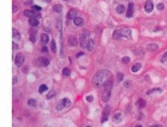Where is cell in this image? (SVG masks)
Masks as SVG:
<instances>
[{
	"label": "cell",
	"instance_id": "3957f363",
	"mask_svg": "<svg viewBox=\"0 0 167 127\" xmlns=\"http://www.w3.org/2000/svg\"><path fill=\"white\" fill-rule=\"evenodd\" d=\"M90 32L88 31H83V32L80 34V38H79V44H80L83 48H86L87 47V43H88V40H90Z\"/></svg>",
	"mask_w": 167,
	"mask_h": 127
},
{
	"label": "cell",
	"instance_id": "8d00e7d4",
	"mask_svg": "<svg viewBox=\"0 0 167 127\" xmlns=\"http://www.w3.org/2000/svg\"><path fill=\"white\" fill-rule=\"evenodd\" d=\"M158 10H164V4L163 3H159L158 4Z\"/></svg>",
	"mask_w": 167,
	"mask_h": 127
},
{
	"label": "cell",
	"instance_id": "9a60e30c",
	"mask_svg": "<svg viewBox=\"0 0 167 127\" xmlns=\"http://www.w3.org/2000/svg\"><path fill=\"white\" fill-rule=\"evenodd\" d=\"M29 40L32 42V43L36 42V31H35V29H32V31L29 32Z\"/></svg>",
	"mask_w": 167,
	"mask_h": 127
},
{
	"label": "cell",
	"instance_id": "83f0119b",
	"mask_svg": "<svg viewBox=\"0 0 167 127\" xmlns=\"http://www.w3.org/2000/svg\"><path fill=\"white\" fill-rule=\"evenodd\" d=\"M51 51L56 52V42H55V40H51Z\"/></svg>",
	"mask_w": 167,
	"mask_h": 127
},
{
	"label": "cell",
	"instance_id": "6da1fadb",
	"mask_svg": "<svg viewBox=\"0 0 167 127\" xmlns=\"http://www.w3.org/2000/svg\"><path fill=\"white\" fill-rule=\"evenodd\" d=\"M110 79V71L107 70H100L98 71L96 74L94 75V79H92V82L95 86H104V83Z\"/></svg>",
	"mask_w": 167,
	"mask_h": 127
},
{
	"label": "cell",
	"instance_id": "ffe728a7",
	"mask_svg": "<svg viewBox=\"0 0 167 127\" xmlns=\"http://www.w3.org/2000/svg\"><path fill=\"white\" fill-rule=\"evenodd\" d=\"M86 48L88 50V51H92V50H94V40H92V39H90V40H88V43H87V47H86Z\"/></svg>",
	"mask_w": 167,
	"mask_h": 127
},
{
	"label": "cell",
	"instance_id": "f1b7e54d",
	"mask_svg": "<svg viewBox=\"0 0 167 127\" xmlns=\"http://www.w3.org/2000/svg\"><path fill=\"white\" fill-rule=\"evenodd\" d=\"M154 92H162V90H161V88H153V90H148V91H147V94H148V95L154 94Z\"/></svg>",
	"mask_w": 167,
	"mask_h": 127
},
{
	"label": "cell",
	"instance_id": "f6af8a7d",
	"mask_svg": "<svg viewBox=\"0 0 167 127\" xmlns=\"http://www.w3.org/2000/svg\"><path fill=\"white\" fill-rule=\"evenodd\" d=\"M43 2H44V3H50V0H43Z\"/></svg>",
	"mask_w": 167,
	"mask_h": 127
},
{
	"label": "cell",
	"instance_id": "30bf717a",
	"mask_svg": "<svg viewBox=\"0 0 167 127\" xmlns=\"http://www.w3.org/2000/svg\"><path fill=\"white\" fill-rule=\"evenodd\" d=\"M78 16V11L76 10H70V12L67 13V19L68 20H72V19H75Z\"/></svg>",
	"mask_w": 167,
	"mask_h": 127
},
{
	"label": "cell",
	"instance_id": "74e56055",
	"mask_svg": "<svg viewBox=\"0 0 167 127\" xmlns=\"http://www.w3.org/2000/svg\"><path fill=\"white\" fill-rule=\"evenodd\" d=\"M32 10H35V11H37V12H40V10H42V8H40L39 5H34V7H32Z\"/></svg>",
	"mask_w": 167,
	"mask_h": 127
},
{
	"label": "cell",
	"instance_id": "52a82bcc",
	"mask_svg": "<svg viewBox=\"0 0 167 127\" xmlns=\"http://www.w3.org/2000/svg\"><path fill=\"white\" fill-rule=\"evenodd\" d=\"M71 104V102L68 99H62L59 103H58V106H56V110H63L64 107H68Z\"/></svg>",
	"mask_w": 167,
	"mask_h": 127
},
{
	"label": "cell",
	"instance_id": "8fae6325",
	"mask_svg": "<svg viewBox=\"0 0 167 127\" xmlns=\"http://www.w3.org/2000/svg\"><path fill=\"white\" fill-rule=\"evenodd\" d=\"M132 15H134V4L130 3L128 4V8H127V12H126V16L127 18H131Z\"/></svg>",
	"mask_w": 167,
	"mask_h": 127
},
{
	"label": "cell",
	"instance_id": "f35d334b",
	"mask_svg": "<svg viewBox=\"0 0 167 127\" xmlns=\"http://www.w3.org/2000/svg\"><path fill=\"white\" fill-rule=\"evenodd\" d=\"M86 100H87V102H92V100H94V98L91 96V95H88V96L86 98Z\"/></svg>",
	"mask_w": 167,
	"mask_h": 127
},
{
	"label": "cell",
	"instance_id": "7402d4cb",
	"mask_svg": "<svg viewBox=\"0 0 167 127\" xmlns=\"http://www.w3.org/2000/svg\"><path fill=\"white\" fill-rule=\"evenodd\" d=\"M147 48H148V51H156V50H158V46L154 44V43H151V44L147 46Z\"/></svg>",
	"mask_w": 167,
	"mask_h": 127
},
{
	"label": "cell",
	"instance_id": "8992f818",
	"mask_svg": "<svg viewBox=\"0 0 167 127\" xmlns=\"http://www.w3.org/2000/svg\"><path fill=\"white\" fill-rule=\"evenodd\" d=\"M26 58H24V54H21V52H18L16 54V56H15V64H16L18 67H20L23 63H24Z\"/></svg>",
	"mask_w": 167,
	"mask_h": 127
},
{
	"label": "cell",
	"instance_id": "5bb4252c",
	"mask_svg": "<svg viewBox=\"0 0 167 127\" xmlns=\"http://www.w3.org/2000/svg\"><path fill=\"white\" fill-rule=\"evenodd\" d=\"M29 24L32 27H37L39 26V19L37 18H31L29 19Z\"/></svg>",
	"mask_w": 167,
	"mask_h": 127
},
{
	"label": "cell",
	"instance_id": "d6a6232c",
	"mask_svg": "<svg viewBox=\"0 0 167 127\" xmlns=\"http://www.w3.org/2000/svg\"><path fill=\"white\" fill-rule=\"evenodd\" d=\"M161 62H162V63H167V52H164V55H163V56H162Z\"/></svg>",
	"mask_w": 167,
	"mask_h": 127
},
{
	"label": "cell",
	"instance_id": "ee69618b",
	"mask_svg": "<svg viewBox=\"0 0 167 127\" xmlns=\"http://www.w3.org/2000/svg\"><path fill=\"white\" fill-rule=\"evenodd\" d=\"M151 127H163V126H161V124H153Z\"/></svg>",
	"mask_w": 167,
	"mask_h": 127
},
{
	"label": "cell",
	"instance_id": "7dc6e473",
	"mask_svg": "<svg viewBox=\"0 0 167 127\" xmlns=\"http://www.w3.org/2000/svg\"><path fill=\"white\" fill-rule=\"evenodd\" d=\"M66 2H70V0H66Z\"/></svg>",
	"mask_w": 167,
	"mask_h": 127
},
{
	"label": "cell",
	"instance_id": "c3c4849f",
	"mask_svg": "<svg viewBox=\"0 0 167 127\" xmlns=\"http://www.w3.org/2000/svg\"><path fill=\"white\" fill-rule=\"evenodd\" d=\"M88 127H91V126H88Z\"/></svg>",
	"mask_w": 167,
	"mask_h": 127
},
{
	"label": "cell",
	"instance_id": "e0dca14e",
	"mask_svg": "<svg viewBox=\"0 0 167 127\" xmlns=\"http://www.w3.org/2000/svg\"><path fill=\"white\" fill-rule=\"evenodd\" d=\"M40 39H42V42H43L44 44H47V43H51V40H50V36L47 35V34H43Z\"/></svg>",
	"mask_w": 167,
	"mask_h": 127
},
{
	"label": "cell",
	"instance_id": "ab89813d",
	"mask_svg": "<svg viewBox=\"0 0 167 127\" xmlns=\"http://www.w3.org/2000/svg\"><path fill=\"white\" fill-rule=\"evenodd\" d=\"M124 86L127 87V88H130V86H131V82H130V80H127V82L124 83Z\"/></svg>",
	"mask_w": 167,
	"mask_h": 127
},
{
	"label": "cell",
	"instance_id": "1f68e13d",
	"mask_svg": "<svg viewBox=\"0 0 167 127\" xmlns=\"http://www.w3.org/2000/svg\"><path fill=\"white\" fill-rule=\"evenodd\" d=\"M56 24H58V29L62 32V20H60V19H58V20H56Z\"/></svg>",
	"mask_w": 167,
	"mask_h": 127
},
{
	"label": "cell",
	"instance_id": "cb8c5ba5",
	"mask_svg": "<svg viewBox=\"0 0 167 127\" xmlns=\"http://www.w3.org/2000/svg\"><path fill=\"white\" fill-rule=\"evenodd\" d=\"M116 12H118V13H123V12H124V7H123L122 4L116 5Z\"/></svg>",
	"mask_w": 167,
	"mask_h": 127
},
{
	"label": "cell",
	"instance_id": "d4e9b609",
	"mask_svg": "<svg viewBox=\"0 0 167 127\" xmlns=\"http://www.w3.org/2000/svg\"><path fill=\"white\" fill-rule=\"evenodd\" d=\"M145 106H146V100H145V99H139V100H138V107L143 108Z\"/></svg>",
	"mask_w": 167,
	"mask_h": 127
},
{
	"label": "cell",
	"instance_id": "ac0fdd59",
	"mask_svg": "<svg viewBox=\"0 0 167 127\" xmlns=\"http://www.w3.org/2000/svg\"><path fill=\"white\" fill-rule=\"evenodd\" d=\"M104 88L106 90H111V88H112V80H111V78L104 83Z\"/></svg>",
	"mask_w": 167,
	"mask_h": 127
},
{
	"label": "cell",
	"instance_id": "7bdbcfd3",
	"mask_svg": "<svg viewBox=\"0 0 167 127\" xmlns=\"http://www.w3.org/2000/svg\"><path fill=\"white\" fill-rule=\"evenodd\" d=\"M42 52H47V47H43V48H42Z\"/></svg>",
	"mask_w": 167,
	"mask_h": 127
},
{
	"label": "cell",
	"instance_id": "e575fe53",
	"mask_svg": "<svg viewBox=\"0 0 167 127\" xmlns=\"http://www.w3.org/2000/svg\"><path fill=\"white\" fill-rule=\"evenodd\" d=\"M122 62L124 63V64H127V63H130V58H128V56H124V58L122 59Z\"/></svg>",
	"mask_w": 167,
	"mask_h": 127
},
{
	"label": "cell",
	"instance_id": "7a4b0ae2",
	"mask_svg": "<svg viewBox=\"0 0 167 127\" xmlns=\"http://www.w3.org/2000/svg\"><path fill=\"white\" fill-rule=\"evenodd\" d=\"M131 29L127 28V27H123V28H118L115 32H114V39H119V38H124L127 40L131 39Z\"/></svg>",
	"mask_w": 167,
	"mask_h": 127
},
{
	"label": "cell",
	"instance_id": "d590c367",
	"mask_svg": "<svg viewBox=\"0 0 167 127\" xmlns=\"http://www.w3.org/2000/svg\"><path fill=\"white\" fill-rule=\"evenodd\" d=\"M123 79H124V75H123L122 72H119V74H118V80L120 82V80H123Z\"/></svg>",
	"mask_w": 167,
	"mask_h": 127
},
{
	"label": "cell",
	"instance_id": "b9f144b4",
	"mask_svg": "<svg viewBox=\"0 0 167 127\" xmlns=\"http://www.w3.org/2000/svg\"><path fill=\"white\" fill-rule=\"evenodd\" d=\"M12 11H13V12H16V11H18V7H16V5H13V7H12Z\"/></svg>",
	"mask_w": 167,
	"mask_h": 127
},
{
	"label": "cell",
	"instance_id": "5b68a950",
	"mask_svg": "<svg viewBox=\"0 0 167 127\" xmlns=\"http://www.w3.org/2000/svg\"><path fill=\"white\" fill-rule=\"evenodd\" d=\"M24 16H27V18H40V12H37V11H35V10H27V11H24Z\"/></svg>",
	"mask_w": 167,
	"mask_h": 127
},
{
	"label": "cell",
	"instance_id": "603a6c76",
	"mask_svg": "<svg viewBox=\"0 0 167 127\" xmlns=\"http://www.w3.org/2000/svg\"><path fill=\"white\" fill-rule=\"evenodd\" d=\"M62 10H63V7H62L60 4H55V5H54V11H55V12H62Z\"/></svg>",
	"mask_w": 167,
	"mask_h": 127
},
{
	"label": "cell",
	"instance_id": "d6986e66",
	"mask_svg": "<svg viewBox=\"0 0 167 127\" xmlns=\"http://www.w3.org/2000/svg\"><path fill=\"white\" fill-rule=\"evenodd\" d=\"M12 35H13V39H15V40H20V34H19V31H18V29H15V28H13Z\"/></svg>",
	"mask_w": 167,
	"mask_h": 127
},
{
	"label": "cell",
	"instance_id": "60d3db41",
	"mask_svg": "<svg viewBox=\"0 0 167 127\" xmlns=\"http://www.w3.org/2000/svg\"><path fill=\"white\" fill-rule=\"evenodd\" d=\"M12 48H13V50H18V44L13 43V44H12Z\"/></svg>",
	"mask_w": 167,
	"mask_h": 127
},
{
	"label": "cell",
	"instance_id": "836d02e7",
	"mask_svg": "<svg viewBox=\"0 0 167 127\" xmlns=\"http://www.w3.org/2000/svg\"><path fill=\"white\" fill-rule=\"evenodd\" d=\"M54 95H55V91H50V92H48V95H47V99L54 98Z\"/></svg>",
	"mask_w": 167,
	"mask_h": 127
},
{
	"label": "cell",
	"instance_id": "44dd1931",
	"mask_svg": "<svg viewBox=\"0 0 167 127\" xmlns=\"http://www.w3.org/2000/svg\"><path fill=\"white\" fill-rule=\"evenodd\" d=\"M108 119V107H106L104 113H103V118H102V122H106Z\"/></svg>",
	"mask_w": 167,
	"mask_h": 127
},
{
	"label": "cell",
	"instance_id": "ba28073f",
	"mask_svg": "<svg viewBox=\"0 0 167 127\" xmlns=\"http://www.w3.org/2000/svg\"><path fill=\"white\" fill-rule=\"evenodd\" d=\"M110 96H111V90H104V91H103V94H102V100L104 102V103H107L108 99H110Z\"/></svg>",
	"mask_w": 167,
	"mask_h": 127
},
{
	"label": "cell",
	"instance_id": "f546056e",
	"mask_svg": "<svg viewBox=\"0 0 167 127\" xmlns=\"http://www.w3.org/2000/svg\"><path fill=\"white\" fill-rule=\"evenodd\" d=\"M70 74H71L70 68H64V70H63V75H64V76H70Z\"/></svg>",
	"mask_w": 167,
	"mask_h": 127
},
{
	"label": "cell",
	"instance_id": "4dcf8cb0",
	"mask_svg": "<svg viewBox=\"0 0 167 127\" xmlns=\"http://www.w3.org/2000/svg\"><path fill=\"white\" fill-rule=\"evenodd\" d=\"M44 91H47V86L45 84H42L40 87H39V92H44Z\"/></svg>",
	"mask_w": 167,
	"mask_h": 127
},
{
	"label": "cell",
	"instance_id": "bcb514c9",
	"mask_svg": "<svg viewBox=\"0 0 167 127\" xmlns=\"http://www.w3.org/2000/svg\"><path fill=\"white\" fill-rule=\"evenodd\" d=\"M135 127H142V126H140V124H136V126H135Z\"/></svg>",
	"mask_w": 167,
	"mask_h": 127
},
{
	"label": "cell",
	"instance_id": "277c9868",
	"mask_svg": "<svg viewBox=\"0 0 167 127\" xmlns=\"http://www.w3.org/2000/svg\"><path fill=\"white\" fill-rule=\"evenodd\" d=\"M35 64H36L37 67H47V66L50 64V59H48V58H44V56L37 58V59L35 60Z\"/></svg>",
	"mask_w": 167,
	"mask_h": 127
},
{
	"label": "cell",
	"instance_id": "2e32d148",
	"mask_svg": "<svg viewBox=\"0 0 167 127\" xmlns=\"http://www.w3.org/2000/svg\"><path fill=\"white\" fill-rule=\"evenodd\" d=\"M140 67H142V63H135V64L131 67V71L132 72H138V71L140 70Z\"/></svg>",
	"mask_w": 167,
	"mask_h": 127
},
{
	"label": "cell",
	"instance_id": "9c48e42d",
	"mask_svg": "<svg viewBox=\"0 0 167 127\" xmlns=\"http://www.w3.org/2000/svg\"><path fill=\"white\" fill-rule=\"evenodd\" d=\"M154 10V3H153V0H147L146 4H145V11L146 12H151Z\"/></svg>",
	"mask_w": 167,
	"mask_h": 127
},
{
	"label": "cell",
	"instance_id": "4fadbf2b",
	"mask_svg": "<svg viewBox=\"0 0 167 127\" xmlns=\"http://www.w3.org/2000/svg\"><path fill=\"white\" fill-rule=\"evenodd\" d=\"M76 43H78L76 38H75V36H70V39H68V44H70L71 47H75V46H76Z\"/></svg>",
	"mask_w": 167,
	"mask_h": 127
},
{
	"label": "cell",
	"instance_id": "4316f807",
	"mask_svg": "<svg viewBox=\"0 0 167 127\" xmlns=\"http://www.w3.org/2000/svg\"><path fill=\"white\" fill-rule=\"evenodd\" d=\"M36 104H37V102H36L35 99H29V100H28V106H31V107H36Z\"/></svg>",
	"mask_w": 167,
	"mask_h": 127
},
{
	"label": "cell",
	"instance_id": "484cf974",
	"mask_svg": "<svg viewBox=\"0 0 167 127\" xmlns=\"http://www.w3.org/2000/svg\"><path fill=\"white\" fill-rule=\"evenodd\" d=\"M119 121H122V114H119V113H118V114H115V115H114V122H116V123H118Z\"/></svg>",
	"mask_w": 167,
	"mask_h": 127
},
{
	"label": "cell",
	"instance_id": "7c38bea8",
	"mask_svg": "<svg viewBox=\"0 0 167 127\" xmlns=\"http://www.w3.org/2000/svg\"><path fill=\"white\" fill-rule=\"evenodd\" d=\"M74 23H75V26H79V27H80V26L84 24V20H83L82 18H78V16H76V18L74 19Z\"/></svg>",
	"mask_w": 167,
	"mask_h": 127
}]
</instances>
